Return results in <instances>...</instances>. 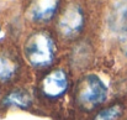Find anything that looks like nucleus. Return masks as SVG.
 Returning a JSON list of instances; mask_svg holds the SVG:
<instances>
[{"mask_svg": "<svg viewBox=\"0 0 127 120\" xmlns=\"http://www.w3.org/2000/svg\"><path fill=\"white\" fill-rule=\"evenodd\" d=\"M59 0H32L27 10L29 17L35 22H48L56 15Z\"/></svg>", "mask_w": 127, "mask_h": 120, "instance_id": "5", "label": "nucleus"}, {"mask_svg": "<svg viewBox=\"0 0 127 120\" xmlns=\"http://www.w3.org/2000/svg\"><path fill=\"white\" fill-rule=\"evenodd\" d=\"M69 87V78L64 69L56 68L47 73L40 84V90L47 99L56 100L62 98Z\"/></svg>", "mask_w": 127, "mask_h": 120, "instance_id": "3", "label": "nucleus"}, {"mask_svg": "<svg viewBox=\"0 0 127 120\" xmlns=\"http://www.w3.org/2000/svg\"><path fill=\"white\" fill-rule=\"evenodd\" d=\"M126 53H127V45H126Z\"/></svg>", "mask_w": 127, "mask_h": 120, "instance_id": "10", "label": "nucleus"}, {"mask_svg": "<svg viewBox=\"0 0 127 120\" xmlns=\"http://www.w3.org/2000/svg\"><path fill=\"white\" fill-rule=\"evenodd\" d=\"M19 72V63L9 55H0V82H10Z\"/></svg>", "mask_w": 127, "mask_h": 120, "instance_id": "7", "label": "nucleus"}, {"mask_svg": "<svg viewBox=\"0 0 127 120\" xmlns=\"http://www.w3.org/2000/svg\"><path fill=\"white\" fill-rule=\"evenodd\" d=\"M84 27V12L80 6L69 5L59 17L58 29L59 32L67 39H74L80 34Z\"/></svg>", "mask_w": 127, "mask_h": 120, "instance_id": "4", "label": "nucleus"}, {"mask_svg": "<svg viewBox=\"0 0 127 120\" xmlns=\"http://www.w3.org/2000/svg\"><path fill=\"white\" fill-rule=\"evenodd\" d=\"M112 27L116 31L127 30V7H121L112 16Z\"/></svg>", "mask_w": 127, "mask_h": 120, "instance_id": "9", "label": "nucleus"}, {"mask_svg": "<svg viewBox=\"0 0 127 120\" xmlns=\"http://www.w3.org/2000/svg\"><path fill=\"white\" fill-rule=\"evenodd\" d=\"M2 104L6 108L27 109L32 104V97L29 92L24 89H14L4 97Z\"/></svg>", "mask_w": 127, "mask_h": 120, "instance_id": "6", "label": "nucleus"}, {"mask_svg": "<svg viewBox=\"0 0 127 120\" xmlns=\"http://www.w3.org/2000/svg\"><path fill=\"white\" fill-rule=\"evenodd\" d=\"M24 52L31 67L43 69L53 63L56 58V45L47 32L38 31L27 39Z\"/></svg>", "mask_w": 127, "mask_h": 120, "instance_id": "1", "label": "nucleus"}, {"mask_svg": "<svg viewBox=\"0 0 127 120\" xmlns=\"http://www.w3.org/2000/svg\"><path fill=\"white\" fill-rule=\"evenodd\" d=\"M122 115V107L120 104H114L100 110L95 117L94 120H119Z\"/></svg>", "mask_w": 127, "mask_h": 120, "instance_id": "8", "label": "nucleus"}, {"mask_svg": "<svg viewBox=\"0 0 127 120\" xmlns=\"http://www.w3.org/2000/svg\"><path fill=\"white\" fill-rule=\"evenodd\" d=\"M109 89L105 82L97 74H88L83 77L77 88L78 105L86 112L94 110L107 99Z\"/></svg>", "mask_w": 127, "mask_h": 120, "instance_id": "2", "label": "nucleus"}]
</instances>
